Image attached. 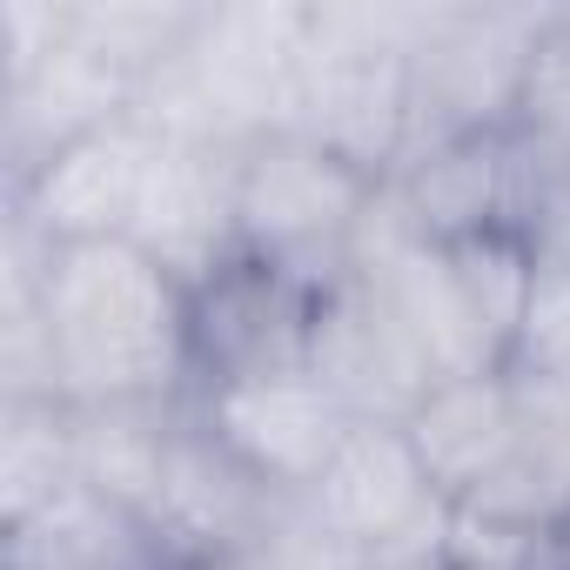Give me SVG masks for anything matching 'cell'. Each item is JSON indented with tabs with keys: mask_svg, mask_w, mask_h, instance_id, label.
<instances>
[{
	"mask_svg": "<svg viewBox=\"0 0 570 570\" xmlns=\"http://www.w3.org/2000/svg\"><path fill=\"white\" fill-rule=\"evenodd\" d=\"M75 403L28 396L0 403V530L35 523L61 497H75Z\"/></svg>",
	"mask_w": 570,
	"mask_h": 570,
	"instance_id": "18",
	"label": "cell"
},
{
	"mask_svg": "<svg viewBox=\"0 0 570 570\" xmlns=\"http://www.w3.org/2000/svg\"><path fill=\"white\" fill-rule=\"evenodd\" d=\"M41 323L61 403H188V289L135 242L55 248Z\"/></svg>",
	"mask_w": 570,
	"mask_h": 570,
	"instance_id": "1",
	"label": "cell"
},
{
	"mask_svg": "<svg viewBox=\"0 0 570 570\" xmlns=\"http://www.w3.org/2000/svg\"><path fill=\"white\" fill-rule=\"evenodd\" d=\"M303 510L363 570L370 563L443 557L450 523H456V510L430 483V470H423L416 443L403 436V423H356L350 443L336 450V463L323 470V483L303 497Z\"/></svg>",
	"mask_w": 570,
	"mask_h": 570,
	"instance_id": "6",
	"label": "cell"
},
{
	"mask_svg": "<svg viewBox=\"0 0 570 570\" xmlns=\"http://www.w3.org/2000/svg\"><path fill=\"white\" fill-rule=\"evenodd\" d=\"M195 570H262L255 557H228V563H195Z\"/></svg>",
	"mask_w": 570,
	"mask_h": 570,
	"instance_id": "24",
	"label": "cell"
},
{
	"mask_svg": "<svg viewBox=\"0 0 570 570\" xmlns=\"http://www.w3.org/2000/svg\"><path fill=\"white\" fill-rule=\"evenodd\" d=\"M557 181L510 128L490 135H443L403 155L390 195L403 202L423 242H483V235H530L543 248V222L563 202Z\"/></svg>",
	"mask_w": 570,
	"mask_h": 570,
	"instance_id": "5",
	"label": "cell"
},
{
	"mask_svg": "<svg viewBox=\"0 0 570 570\" xmlns=\"http://www.w3.org/2000/svg\"><path fill=\"white\" fill-rule=\"evenodd\" d=\"M309 48V0H208L188 48L135 95V121L161 141L242 148L289 115Z\"/></svg>",
	"mask_w": 570,
	"mask_h": 570,
	"instance_id": "3",
	"label": "cell"
},
{
	"mask_svg": "<svg viewBox=\"0 0 570 570\" xmlns=\"http://www.w3.org/2000/svg\"><path fill=\"white\" fill-rule=\"evenodd\" d=\"M208 0H75V48L135 81V95L188 48Z\"/></svg>",
	"mask_w": 570,
	"mask_h": 570,
	"instance_id": "19",
	"label": "cell"
},
{
	"mask_svg": "<svg viewBox=\"0 0 570 570\" xmlns=\"http://www.w3.org/2000/svg\"><path fill=\"white\" fill-rule=\"evenodd\" d=\"M557 8H497V0H436L410 55L416 75V141L510 128L523 68Z\"/></svg>",
	"mask_w": 570,
	"mask_h": 570,
	"instance_id": "7",
	"label": "cell"
},
{
	"mask_svg": "<svg viewBox=\"0 0 570 570\" xmlns=\"http://www.w3.org/2000/svg\"><path fill=\"white\" fill-rule=\"evenodd\" d=\"M309 376L356 416V423H410V410L436 390L430 356L390 309V296L363 275H343L316 303L309 330Z\"/></svg>",
	"mask_w": 570,
	"mask_h": 570,
	"instance_id": "11",
	"label": "cell"
},
{
	"mask_svg": "<svg viewBox=\"0 0 570 570\" xmlns=\"http://www.w3.org/2000/svg\"><path fill=\"white\" fill-rule=\"evenodd\" d=\"M195 423L275 497L303 503L323 470L336 463V450L350 443L356 416L309 376V370H282V376H248V383H222V390H195L188 396Z\"/></svg>",
	"mask_w": 570,
	"mask_h": 570,
	"instance_id": "9",
	"label": "cell"
},
{
	"mask_svg": "<svg viewBox=\"0 0 570 570\" xmlns=\"http://www.w3.org/2000/svg\"><path fill=\"white\" fill-rule=\"evenodd\" d=\"M323 289L262 255H228L208 282L188 289V396L309 370V330H316Z\"/></svg>",
	"mask_w": 570,
	"mask_h": 570,
	"instance_id": "8",
	"label": "cell"
},
{
	"mask_svg": "<svg viewBox=\"0 0 570 570\" xmlns=\"http://www.w3.org/2000/svg\"><path fill=\"white\" fill-rule=\"evenodd\" d=\"M161 135H148L135 115L108 121L81 141H68L61 155H48L28 181L0 188V215L28 222L48 248H75V242H128L148 168H155Z\"/></svg>",
	"mask_w": 570,
	"mask_h": 570,
	"instance_id": "10",
	"label": "cell"
},
{
	"mask_svg": "<svg viewBox=\"0 0 570 570\" xmlns=\"http://www.w3.org/2000/svg\"><path fill=\"white\" fill-rule=\"evenodd\" d=\"M430 8L436 0H309V48L296 61L282 128L390 181L416 141L410 55L430 28Z\"/></svg>",
	"mask_w": 570,
	"mask_h": 570,
	"instance_id": "2",
	"label": "cell"
},
{
	"mask_svg": "<svg viewBox=\"0 0 570 570\" xmlns=\"http://www.w3.org/2000/svg\"><path fill=\"white\" fill-rule=\"evenodd\" d=\"M128 242L141 255H155L181 289H195V282H208L228 255H242V235H235V148L161 141Z\"/></svg>",
	"mask_w": 570,
	"mask_h": 570,
	"instance_id": "13",
	"label": "cell"
},
{
	"mask_svg": "<svg viewBox=\"0 0 570 570\" xmlns=\"http://www.w3.org/2000/svg\"><path fill=\"white\" fill-rule=\"evenodd\" d=\"M370 570H456V563H450V550H443V557H410V563H370Z\"/></svg>",
	"mask_w": 570,
	"mask_h": 570,
	"instance_id": "23",
	"label": "cell"
},
{
	"mask_svg": "<svg viewBox=\"0 0 570 570\" xmlns=\"http://www.w3.org/2000/svg\"><path fill=\"white\" fill-rule=\"evenodd\" d=\"M75 41V0H0V88L28 81Z\"/></svg>",
	"mask_w": 570,
	"mask_h": 570,
	"instance_id": "22",
	"label": "cell"
},
{
	"mask_svg": "<svg viewBox=\"0 0 570 570\" xmlns=\"http://www.w3.org/2000/svg\"><path fill=\"white\" fill-rule=\"evenodd\" d=\"M503 370H517L530 383H550V390H570V262L563 255L537 262V282L523 296Z\"/></svg>",
	"mask_w": 570,
	"mask_h": 570,
	"instance_id": "21",
	"label": "cell"
},
{
	"mask_svg": "<svg viewBox=\"0 0 570 570\" xmlns=\"http://www.w3.org/2000/svg\"><path fill=\"white\" fill-rule=\"evenodd\" d=\"M289 510H296L289 497H275L268 483H255V476L195 423V410L181 403V430H175V450H168L161 503H155V523H148V530L161 537V550H168L175 570L255 557Z\"/></svg>",
	"mask_w": 570,
	"mask_h": 570,
	"instance_id": "12",
	"label": "cell"
},
{
	"mask_svg": "<svg viewBox=\"0 0 570 570\" xmlns=\"http://www.w3.org/2000/svg\"><path fill=\"white\" fill-rule=\"evenodd\" d=\"M128 115H135V81L68 41L48 68L0 88V188L28 181L68 141H81L108 121H128Z\"/></svg>",
	"mask_w": 570,
	"mask_h": 570,
	"instance_id": "15",
	"label": "cell"
},
{
	"mask_svg": "<svg viewBox=\"0 0 570 570\" xmlns=\"http://www.w3.org/2000/svg\"><path fill=\"white\" fill-rule=\"evenodd\" d=\"M0 550H8V570H175L161 537L141 517H128L88 490L61 497L35 523L0 530Z\"/></svg>",
	"mask_w": 570,
	"mask_h": 570,
	"instance_id": "17",
	"label": "cell"
},
{
	"mask_svg": "<svg viewBox=\"0 0 570 570\" xmlns=\"http://www.w3.org/2000/svg\"><path fill=\"white\" fill-rule=\"evenodd\" d=\"M181 403H95L75 410V483L141 523H155Z\"/></svg>",
	"mask_w": 570,
	"mask_h": 570,
	"instance_id": "16",
	"label": "cell"
},
{
	"mask_svg": "<svg viewBox=\"0 0 570 570\" xmlns=\"http://www.w3.org/2000/svg\"><path fill=\"white\" fill-rule=\"evenodd\" d=\"M510 135H517L557 181H570V8L550 14L537 55H530V68H523Z\"/></svg>",
	"mask_w": 570,
	"mask_h": 570,
	"instance_id": "20",
	"label": "cell"
},
{
	"mask_svg": "<svg viewBox=\"0 0 570 570\" xmlns=\"http://www.w3.org/2000/svg\"><path fill=\"white\" fill-rule=\"evenodd\" d=\"M403 436L416 443L430 483L443 490L450 510L476 503L483 490L503 483V470L517 463L523 443V396L510 370H483V376H443L403 423Z\"/></svg>",
	"mask_w": 570,
	"mask_h": 570,
	"instance_id": "14",
	"label": "cell"
},
{
	"mask_svg": "<svg viewBox=\"0 0 570 570\" xmlns=\"http://www.w3.org/2000/svg\"><path fill=\"white\" fill-rule=\"evenodd\" d=\"M376 175L350 168L323 141L296 128H268L235 148V235L242 255H262L316 289L350 275L363 215L376 202Z\"/></svg>",
	"mask_w": 570,
	"mask_h": 570,
	"instance_id": "4",
	"label": "cell"
}]
</instances>
